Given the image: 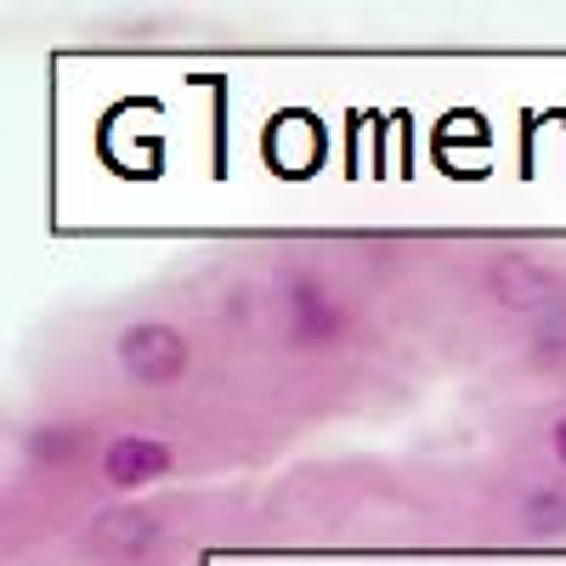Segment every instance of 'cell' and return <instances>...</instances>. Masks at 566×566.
<instances>
[{"mask_svg": "<svg viewBox=\"0 0 566 566\" xmlns=\"http://www.w3.org/2000/svg\"><path fill=\"white\" fill-rule=\"evenodd\" d=\"M533 357L538 363H560L566 357V295L533 317Z\"/></svg>", "mask_w": 566, "mask_h": 566, "instance_id": "cell-7", "label": "cell"}, {"mask_svg": "<svg viewBox=\"0 0 566 566\" xmlns=\"http://www.w3.org/2000/svg\"><path fill=\"white\" fill-rule=\"evenodd\" d=\"M69 448H74V431H63V424H52L45 437H29L34 459H69Z\"/></svg>", "mask_w": 566, "mask_h": 566, "instance_id": "cell-8", "label": "cell"}, {"mask_svg": "<svg viewBox=\"0 0 566 566\" xmlns=\"http://www.w3.org/2000/svg\"><path fill=\"white\" fill-rule=\"evenodd\" d=\"M522 515H527V533H533V538H544V544H549V538H566V488L533 493Z\"/></svg>", "mask_w": 566, "mask_h": 566, "instance_id": "cell-6", "label": "cell"}, {"mask_svg": "<svg viewBox=\"0 0 566 566\" xmlns=\"http://www.w3.org/2000/svg\"><path fill=\"white\" fill-rule=\"evenodd\" d=\"M114 357H119V368L130 374V380L148 386V391L176 386L181 374L193 368V346H187V335H181L176 323H159V317L125 323L119 340H114Z\"/></svg>", "mask_w": 566, "mask_h": 566, "instance_id": "cell-1", "label": "cell"}, {"mask_svg": "<svg viewBox=\"0 0 566 566\" xmlns=\"http://www.w3.org/2000/svg\"><path fill=\"white\" fill-rule=\"evenodd\" d=\"M488 290H493L499 306L533 312V317L560 301V295H555V272H549L544 261H533V255H499V261L488 266Z\"/></svg>", "mask_w": 566, "mask_h": 566, "instance_id": "cell-4", "label": "cell"}, {"mask_svg": "<svg viewBox=\"0 0 566 566\" xmlns=\"http://www.w3.org/2000/svg\"><path fill=\"white\" fill-rule=\"evenodd\" d=\"M283 312H290V340L301 352H328V346H340V335H346V306L317 277H290Z\"/></svg>", "mask_w": 566, "mask_h": 566, "instance_id": "cell-2", "label": "cell"}, {"mask_svg": "<svg viewBox=\"0 0 566 566\" xmlns=\"http://www.w3.org/2000/svg\"><path fill=\"white\" fill-rule=\"evenodd\" d=\"M549 448H555V459L566 464V419H555V431H549Z\"/></svg>", "mask_w": 566, "mask_h": 566, "instance_id": "cell-9", "label": "cell"}, {"mask_svg": "<svg viewBox=\"0 0 566 566\" xmlns=\"http://www.w3.org/2000/svg\"><path fill=\"white\" fill-rule=\"evenodd\" d=\"M170 464H176L170 442H159L148 431H125L103 448V482L119 493H136V488H154L159 476H170Z\"/></svg>", "mask_w": 566, "mask_h": 566, "instance_id": "cell-3", "label": "cell"}, {"mask_svg": "<svg viewBox=\"0 0 566 566\" xmlns=\"http://www.w3.org/2000/svg\"><path fill=\"white\" fill-rule=\"evenodd\" d=\"M154 515H142V510H108V515H97V527H91V544H97L103 555H114V560H130V555H142L154 544Z\"/></svg>", "mask_w": 566, "mask_h": 566, "instance_id": "cell-5", "label": "cell"}]
</instances>
